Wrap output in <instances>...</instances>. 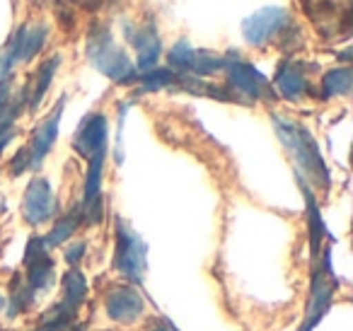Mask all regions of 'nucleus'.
<instances>
[{
  "mask_svg": "<svg viewBox=\"0 0 353 331\" xmlns=\"http://www.w3.org/2000/svg\"><path fill=\"white\" fill-rule=\"evenodd\" d=\"M104 310H107L109 319L121 321V324H133L136 319H141L143 310H145V302H143V297L138 295L136 288L119 285L107 292Z\"/></svg>",
  "mask_w": 353,
  "mask_h": 331,
  "instance_id": "9b49d317",
  "label": "nucleus"
},
{
  "mask_svg": "<svg viewBox=\"0 0 353 331\" xmlns=\"http://www.w3.org/2000/svg\"><path fill=\"white\" fill-rule=\"evenodd\" d=\"M150 331H174L170 324H160V326H155V329H150Z\"/></svg>",
  "mask_w": 353,
  "mask_h": 331,
  "instance_id": "b1692460",
  "label": "nucleus"
},
{
  "mask_svg": "<svg viewBox=\"0 0 353 331\" xmlns=\"http://www.w3.org/2000/svg\"><path fill=\"white\" fill-rule=\"evenodd\" d=\"M49 39V27L37 22V25H22L8 41L6 51L0 56V80L6 78L15 66L27 63L41 51V46Z\"/></svg>",
  "mask_w": 353,
  "mask_h": 331,
  "instance_id": "39448f33",
  "label": "nucleus"
},
{
  "mask_svg": "<svg viewBox=\"0 0 353 331\" xmlns=\"http://www.w3.org/2000/svg\"><path fill=\"white\" fill-rule=\"evenodd\" d=\"M353 73L351 68H334L322 78V97H341L351 92Z\"/></svg>",
  "mask_w": 353,
  "mask_h": 331,
  "instance_id": "a211bd4d",
  "label": "nucleus"
},
{
  "mask_svg": "<svg viewBox=\"0 0 353 331\" xmlns=\"http://www.w3.org/2000/svg\"><path fill=\"white\" fill-rule=\"evenodd\" d=\"M65 99H59V104L54 107V112L44 119V121L37 126L34 136H32V143L25 148L27 162H30V170H37V167L44 162V157L51 152L56 143V136H59V123H61V114H63Z\"/></svg>",
  "mask_w": 353,
  "mask_h": 331,
  "instance_id": "9d476101",
  "label": "nucleus"
},
{
  "mask_svg": "<svg viewBox=\"0 0 353 331\" xmlns=\"http://www.w3.org/2000/svg\"><path fill=\"white\" fill-rule=\"evenodd\" d=\"M276 90L283 99L288 102H298L307 94L310 83H307V70L300 61H285L281 63L279 73H276Z\"/></svg>",
  "mask_w": 353,
  "mask_h": 331,
  "instance_id": "4468645a",
  "label": "nucleus"
},
{
  "mask_svg": "<svg viewBox=\"0 0 353 331\" xmlns=\"http://www.w3.org/2000/svg\"><path fill=\"white\" fill-rule=\"evenodd\" d=\"M107 136H109V121L104 114H90L85 121L80 123L78 133H75L73 148L83 157H92L94 152L107 150Z\"/></svg>",
  "mask_w": 353,
  "mask_h": 331,
  "instance_id": "f8f14e48",
  "label": "nucleus"
},
{
  "mask_svg": "<svg viewBox=\"0 0 353 331\" xmlns=\"http://www.w3.org/2000/svg\"><path fill=\"white\" fill-rule=\"evenodd\" d=\"M145 254L148 247L121 218L117 220V257H114V266L126 281L143 283L145 278Z\"/></svg>",
  "mask_w": 353,
  "mask_h": 331,
  "instance_id": "20e7f679",
  "label": "nucleus"
},
{
  "mask_svg": "<svg viewBox=\"0 0 353 331\" xmlns=\"http://www.w3.org/2000/svg\"><path fill=\"white\" fill-rule=\"evenodd\" d=\"M25 283L30 292L37 297V292L49 290L51 281H54V259L49 257V247L44 244L41 237H32L25 252Z\"/></svg>",
  "mask_w": 353,
  "mask_h": 331,
  "instance_id": "6e6552de",
  "label": "nucleus"
},
{
  "mask_svg": "<svg viewBox=\"0 0 353 331\" xmlns=\"http://www.w3.org/2000/svg\"><path fill=\"white\" fill-rule=\"evenodd\" d=\"M3 307H6V297L0 295V310H3Z\"/></svg>",
  "mask_w": 353,
  "mask_h": 331,
  "instance_id": "393cba45",
  "label": "nucleus"
},
{
  "mask_svg": "<svg viewBox=\"0 0 353 331\" xmlns=\"http://www.w3.org/2000/svg\"><path fill=\"white\" fill-rule=\"evenodd\" d=\"M56 213V199L51 191L49 181L44 177H37L30 181L25 191V201H22V215L30 225H44L54 218Z\"/></svg>",
  "mask_w": 353,
  "mask_h": 331,
  "instance_id": "1a4fd4ad",
  "label": "nucleus"
},
{
  "mask_svg": "<svg viewBox=\"0 0 353 331\" xmlns=\"http://www.w3.org/2000/svg\"><path fill=\"white\" fill-rule=\"evenodd\" d=\"M20 104H22L20 99L12 102V83L8 78H3L0 80V121H3V119H10V117L17 119Z\"/></svg>",
  "mask_w": 353,
  "mask_h": 331,
  "instance_id": "412c9836",
  "label": "nucleus"
},
{
  "mask_svg": "<svg viewBox=\"0 0 353 331\" xmlns=\"http://www.w3.org/2000/svg\"><path fill=\"white\" fill-rule=\"evenodd\" d=\"M85 295H88V281L78 268H70L63 276V302L78 310L85 302Z\"/></svg>",
  "mask_w": 353,
  "mask_h": 331,
  "instance_id": "aec40b11",
  "label": "nucleus"
},
{
  "mask_svg": "<svg viewBox=\"0 0 353 331\" xmlns=\"http://www.w3.org/2000/svg\"><path fill=\"white\" fill-rule=\"evenodd\" d=\"M126 37L138 54V70L148 73V70L155 68L162 54V44H160V39H157L155 30H152V27H138V30L128 27Z\"/></svg>",
  "mask_w": 353,
  "mask_h": 331,
  "instance_id": "2eb2a0df",
  "label": "nucleus"
},
{
  "mask_svg": "<svg viewBox=\"0 0 353 331\" xmlns=\"http://www.w3.org/2000/svg\"><path fill=\"white\" fill-rule=\"evenodd\" d=\"M85 3H104V0H85Z\"/></svg>",
  "mask_w": 353,
  "mask_h": 331,
  "instance_id": "a878e982",
  "label": "nucleus"
},
{
  "mask_svg": "<svg viewBox=\"0 0 353 331\" xmlns=\"http://www.w3.org/2000/svg\"><path fill=\"white\" fill-rule=\"evenodd\" d=\"M228 73V90L237 97V102H274L276 90L269 85V80L240 56L228 54L225 68Z\"/></svg>",
  "mask_w": 353,
  "mask_h": 331,
  "instance_id": "7ed1b4c3",
  "label": "nucleus"
},
{
  "mask_svg": "<svg viewBox=\"0 0 353 331\" xmlns=\"http://www.w3.org/2000/svg\"><path fill=\"white\" fill-rule=\"evenodd\" d=\"M143 92H155V90H167V88H176L179 85V73L170 68H152L148 73H141L138 78Z\"/></svg>",
  "mask_w": 353,
  "mask_h": 331,
  "instance_id": "6ab92c4d",
  "label": "nucleus"
},
{
  "mask_svg": "<svg viewBox=\"0 0 353 331\" xmlns=\"http://www.w3.org/2000/svg\"><path fill=\"white\" fill-rule=\"evenodd\" d=\"M85 49H88L90 63L102 75H107L109 80H114L119 85H128L133 80H138L136 66L131 63L126 51L114 41L109 27L94 25L88 34V46Z\"/></svg>",
  "mask_w": 353,
  "mask_h": 331,
  "instance_id": "f03ea898",
  "label": "nucleus"
},
{
  "mask_svg": "<svg viewBox=\"0 0 353 331\" xmlns=\"http://www.w3.org/2000/svg\"><path fill=\"white\" fill-rule=\"evenodd\" d=\"M332 278H334V273H327V271H317V273H314L312 292H310L307 314H305V321H303V326H300L298 331H312L314 326L319 324V319L327 314L329 305H332V295H334Z\"/></svg>",
  "mask_w": 353,
  "mask_h": 331,
  "instance_id": "ddd939ff",
  "label": "nucleus"
},
{
  "mask_svg": "<svg viewBox=\"0 0 353 331\" xmlns=\"http://www.w3.org/2000/svg\"><path fill=\"white\" fill-rule=\"evenodd\" d=\"M83 254H85V242H75L73 247L65 252V261H68L70 266H75V263L83 259Z\"/></svg>",
  "mask_w": 353,
  "mask_h": 331,
  "instance_id": "5701e85b",
  "label": "nucleus"
},
{
  "mask_svg": "<svg viewBox=\"0 0 353 331\" xmlns=\"http://www.w3.org/2000/svg\"><path fill=\"white\" fill-rule=\"evenodd\" d=\"M61 63V56H51L49 61H44L39 68V73H37V80L34 85H32V97H30V109H37L41 104V99H44V94L49 92V85L51 80H54L56 75V68H59Z\"/></svg>",
  "mask_w": 353,
  "mask_h": 331,
  "instance_id": "f3484780",
  "label": "nucleus"
},
{
  "mask_svg": "<svg viewBox=\"0 0 353 331\" xmlns=\"http://www.w3.org/2000/svg\"><path fill=\"white\" fill-rule=\"evenodd\" d=\"M80 220H83V210L80 208H73L70 213H65L63 218L59 220V223L54 225V230H51L46 237H41L44 239V244L46 247H59V244H63L68 237H73V232L78 230V225H80Z\"/></svg>",
  "mask_w": 353,
  "mask_h": 331,
  "instance_id": "dca6fc26",
  "label": "nucleus"
},
{
  "mask_svg": "<svg viewBox=\"0 0 353 331\" xmlns=\"http://www.w3.org/2000/svg\"><path fill=\"white\" fill-rule=\"evenodd\" d=\"M15 133H17V128H15V117H10V119H3L0 121V152H3V148L8 146V143L15 138Z\"/></svg>",
  "mask_w": 353,
  "mask_h": 331,
  "instance_id": "4be33fe9",
  "label": "nucleus"
},
{
  "mask_svg": "<svg viewBox=\"0 0 353 331\" xmlns=\"http://www.w3.org/2000/svg\"><path fill=\"white\" fill-rule=\"evenodd\" d=\"M290 17L285 8H261L242 22V37L250 46H266L271 39L283 34Z\"/></svg>",
  "mask_w": 353,
  "mask_h": 331,
  "instance_id": "0eeeda50",
  "label": "nucleus"
},
{
  "mask_svg": "<svg viewBox=\"0 0 353 331\" xmlns=\"http://www.w3.org/2000/svg\"><path fill=\"white\" fill-rule=\"evenodd\" d=\"M167 63H170V70H174V73L194 75V78L213 75L225 68V59H223V56H216V54H211V51L194 49L187 41H179V44L172 46V51L167 54Z\"/></svg>",
  "mask_w": 353,
  "mask_h": 331,
  "instance_id": "423d86ee",
  "label": "nucleus"
},
{
  "mask_svg": "<svg viewBox=\"0 0 353 331\" xmlns=\"http://www.w3.org/2000/svg\"><path fill=\"white\" fill-rule=\"evenodd\" d=\"M274 128L298 170V179L305 184L310 181V186H317V189H329V170L319 155L312 133L303 123L285 117H274Z\"/></svg>",
  "mask_w": 353,
  "mask_h": 331,
  "instance_id": "f257e3e1",
  "label": "nucleus"
}]
</instances>
